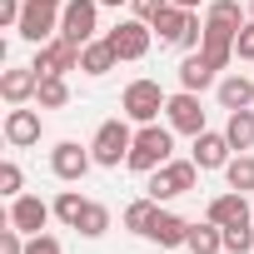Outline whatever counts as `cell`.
<instances>
[{"label":"cell","instance_id":"1","mask_svg":"<svg viewBox=\"0 0 254 254\" xmlns=\"http://www.w3.org/2000/svg\"><path fill=\"white\" fill-rule=\"evenodd\" d=\"M170 150H175V130H160V120L155 125H140L135 130V145H130V165L135 175H155L160 165H170Z\"/></svg>","mask_w":254,"mask_h":254},{"label":"cell","instance_id":"2","mask_svg":"<svg viewBox=\"0 0 254 254\" xmlns=\"http://www.w3.org/2000/svg\"><path fill=\"white\" fill-rule=\"evenodd\" d=\"M165 105H170V95L160 90V80H130L125 95H120L125 120H135V125H155V120L165 115Z\"/></svg>","mask_w":254,"mask_h":254},{"label":"cell","instance_id":"3","mask_svg":"<svg viewBox=\"0 0 254 254\" xmlns=\"http://www.w3.org/2000/svg\"><path fill=\"white\" fill-rule=\"evenodd\" d=\"M130 145H135L130 120H105L100 130H95V140H90V155H95V165L115 170L120 160H130Z\"/></svg>","mask_w":254,"mask_h":254},{"label":"cell","instance_id":"4","mask_svg":"<svg viewBox=\"0 0 254 254\" xmlns=\"http://www.w3.org/2000/svg\"><path fill=\"white\" fill-rule=\"evenodd\" d=\"M60 0H25V10H20V40H30V45H45V40H55L60 35Z\"/></svg>","mask_w":254,"mask_h":254},{"label":"cell","instance_id":"5","mask_svg":"<svg viewBox=\"0 0 254 254\" xmlns=\"http://www.w3.org/2000/svg\"><path fill=\"white\" fill-rule=\"evenodd\" d=\"M194 180H199V165L194 160H170V165H160L155 175H150V199H180V194H190L194 190Z\"/></svg>","mask_w":254,"mask_h":254},{"label":"cell","instance_id":"6","mask_svg":"<svg viewBox=\"0 0 254 254\" xmlns=\"http://www.w3.org/2000/svg\"><path fill=\"white\" fill-rule=\"evenodd\" d=\"M100 30V0H65L60 10V35L75 40V45H90Z\"/></svg>","mask_w":254,"mask_h":254},{"label":"cell","instance_id":"7","mask_svg":"<svg viewBox=\"0 0 254 254\" xmlns=\"http://www.w3.org/2000/svg\"><path fill=\"white\" fill-rule=\"evenodd\" d=\"M150 35H155V25H150V20H120L105 40L115 45V55H120V60H145V55H150Z\"/></svg>","mask_w":254,"mask_h":254},{"label":"cell","instance_id":"8","mask_svg":"<svg viewBox=\"0 0 254 254\" xmlns=\"http://www.w3.org/2000/svg\"><path fill=\"white\" fill-rule=\"evenodd\" d=\"M90 165H95V155H90L85 145H75V140H60V145L50 150V170H55V180H65V185H80V180L90 175Z\"/></svg>","mask_w":254,"mask_h":254},{"label":"cell","instance_id":"9","mask_svg":"<svg viewBox=\"0 0 254 254\" xmlns=\"http://www.w3.org/2000/svg\"><path fill=\"white\" fill-rule=\"evenodd\" d=\"M35 70H40V75H70V70H80V45L65 40V35L45 40V45L35 50Z\"/></svg>","mask_w":254,"mask_h":254},{"label":"cell","instance_id":"10","mask_svg":"<svg viewBox=\"0 0 254 254\" xmlns=\"http://www.w3.org/2000/svg\"><path fill=\"white\" fill-rule=\"evenodd\" d=\"M165 120H170V130H175V135H199V130H204L199 95H194V90H180V95H170V105H165Z\"/></svg>","mask_w":254,"mask_h":254},{"label":"cell","instance_id":"11","mask_svg":"<svg viewBox=\"0 0 254 254\" xmlns=\"http://www.w3.org/2000/svg\"><path fill=\"white\" fill-rule=\"evenodd\" d=\"M50 214H55V204H45L40 194H15V199H10V224H15L20 234H45Z\"/></svg>","mask_w":254,"mask_h":254},{"label":"cell","instance_id":"12","mask_svg":"<svg viewBox=\"0 0 254 254\" xmlns=\"http://www.w3.org/2000/svg\"><path fill=\"white\" fill-rule=\"evenodd\" d=\"M249 25V10H239V0H209V10H204V30L209 35H239Z\"/></svg>","mask_w":254,"mask_h":254},{"label":"cell","instance_id":"13","mask_svg":"<svg viewBox=\"0 0 254 254\" xmlns=\"http://www.w3.org/2000/svg\"><path fill=\"white\" fill-rule=\"evenodd\" d=\"M229 150H234V145H229V135H214V130H199V135H194V155H190V160H194L199 170H224V165L234 160Z\"/></svg>","mask_w":254,"mask_h":254},{"label":"cell","instance_id":"14","mask_svg":"<svg viewBox=\"0 0 254 254\" xmlns=\"http://www.w3.org/2000/svg\"><path fill=\"white\" fill-rule=\"evenodd\" d=\"M5 140H10L15 150H30V145H40V110H25V105H15V110L5 115Z\"/></svg>","mask_w":254,"mask_h":254},{"label":"cell","instance_id":"15","mask_svg":"<svg viewBox=\"0 0 254 254\" xmlns=\"http://www.w3.org/2000/svg\"><path fill=\"white\" fill-rule=\"evenodd\" d=\"M35 90H40V70L35 65H15V70L0 75V95H5V105H25V100H35Z\"/></svg>","mask_w":254,"mask_h":254},{"label":"cell","instance_id":"16","mask_svg":"<svg viewBox=\"0 0 254 254\" xmlns=\"http://www.w3.org/2000/svg\"><path fill=\"white\" fill-rule=\"evenodd\" d=\"M204 219H214L219 229H229V224H249V219H254V209L244 204V194H239V190H229V194H214V199H209Z\"/></svg>","mask_w":254,"mask_h":254},{"label":"cell","instance_id":"17","mask_svg":"<svg viewBox=\"0 0 254 254\" xmlns=\"http://www.w3.org/2000/svg\"><path fill=\"white\" fill-rule=\"evenodd\" d=\"M190 25H194V10L175 5V0H170V5L155 15V30H160V40H165V45H180V40L190 35Z\"/></svg>","mask_w":254,"mask_h":254},{"label":"cell","instance_id":"18","mask_svg":"<svg viewBox=\"0 0 254 254\" xmlns=\"http://www.w3.org/2000/svg\"><path fill=\"white\" fill-rule=\"evenodd\" d=\"M214 75H219V70H214L199 50H190V55L180 60V90H194V95H199V90H209V85H214Z\"/></svg>","mask_w":254,"mask_h":254},{"label":"cell","instance_id":"19","mask_svg":"<svg viewBox=\"0 0 254 254\" xmlns=\"http://www.w3.org/2000/svg\"><path fill=\"white\" fill-rule=\"evenodd\" d=\"M145 239H155V244H165V249H175V244H185L190 239V219H180V214H170V209H160L155 219H150V234Z\"/></svg>","mask_w":254,"mask_h":254},{"label":"cell","instance_id":"20","mask_svg":"<svg viewBox=\"0 0 254 254\" xmlns=\"http://www.w3.org/2000/svg\"><path fill=\"white\" fill-rule=\"evenodd\" d=\"M115 65H120V55H115L110 40H90V45H80V70H85V75H110Z\"/></svg>","mask_w":254,"mask_h":254},{"label":"cell","instance_id":"21","mask_svg":"<svg viewBox=\"0 0 254 254\" xmlns=\"http://www.w3.org/2000/svg\"><path fill=\"white\" fill-rule=\"evenodd\" d=\"M219 105L224 110H249L254 105V80L249 75H224L219 80Z\"/></svg>","mask_w":254,"mask_h":254},{"label":"cell","instance_id":"22","mask_svg":"<svg viewBox=\"0 0 254 254\" xmlns=\"http://www.w3.org/2000/svg\"><path fill=\"white\" fill-rule=\"evenodd\" d=\"M185 249H190V254H219V249H224V229H219L214 219H204V224H190V239H185Z\"/></svg>","mask_w":254,"mask_h":254},{"label":"cell","instance_id":"23","mask_svg":"<svg viewBox=\"0 0 254 254\" xmlns=\"http://www.w3.org/2000/svg\"><path fill=\"white\" fill-rule=\"evenodd\" d=\"M35 105H40V110H65V105H70V85H65V75H40Z\"/></svg>","mask_w":254,"mask_h":254},{"label":"cell","instance_id":"24","mask_svg":"<svg viewBox=\"0 0 254 254\" xmlns=\"http://www.w3.org/2000/svg\"><path fill=\"white\" fill-rule=\"evenodd\" d=\"M224 135H229L234 150H249V145H254V105H249V110H229Z\"/></svg>","mask_w":254,"mask_h":254},{"label":"cell","instance_id":"25","mask_svg":"<svg viewBox=\"0 0 254 254\" xmlns=\"http://www.w3.org/2000/svg\"><path fill=\"white\" fill-rule=\"evenodd\" d=\"M160 214V199H135V204H125V229L130 234H150V219Z\"/></svg>","mask_w":254,"mask_h":254},{"label":"cell","instance_id":"26","mask_svg":"<svg viewBox=\"0 0 254 254\" xmlns=\"http://www.w3.org/2000/svg\"><path fill=\"white\" fill-rule=\"evenodd\" d=\"M224 180H229V190H239V194H249L254 190V155H234L229 165H224Z\"/></svg>","mask_w":254,"mask_h":254},{"label":"cell","instance_id":"27","mask_svg":"<svg viewBox=\"0 0 254 254\" xmlns=\"http://www.w3.org/2000/svg\"><path fill=\"white\" fill-rule=\"evenodd\" d=\"M199 55H204L214 70H229V60H234V40H229V35H209V30H204V45H199Z\"/></svg>","mask_w":254,"mask_h":254},{"label":"cell","instance_id":"28","mask_svg":"<svg viewBox=\"0 0 254 254\" xmlns=\"http://www.w3.org/2000/svg\"><path fill=\"white\" fill-rule=\"evenodd\" d=\"M85 204H90V199H85L80 190H60V199H55V219L75 229V224H80V214H85Z\"/></svg>","mask_w":254,"mask_h":254},{"label":"cell","instance_id":"29","mask_svg":"<svg viewBox=\"0 0 254 254\" xmlns=\"http://www.w3.org/2000/svg\"><path fill=\"white\" fill-rule=\"evenodd\" d=\"M75 229H80V234H85V239H100V234H105V229H110V209H105V204H100V199H90V204H85V214H80V224H75Z\"/></svg>","mask_w":254,"mask_h":254},{"label":"cell","instance_id":"30","mask_svg":"<svg viewBox=\"0 0 254 254\" xmlns=\"http://www.w3.org/2000/svg\"><path fill=\"white\" fill-rule=\"evenodd\" d=\"M224 249L229 254H254V219L249 224H229L224 229Z\"/></svg>","mask_w":254,"mask_h":254},{"label":"cell","instance_id":"31","mask_svg":"<svg viewBox=\"0 0 254 254\" xmlns=\"http://www.w3.org/2000/svg\"><path fill=\"white\" fill-rule=\"evenodd\" d=\"M20 185H25V175H20V165L15 160H5V165H0V194H20Z\"/></svg>","mask_w":254,"mask_h":254},{"label":"cell","instance_id":"32","mask_svg":"<svg viewBox=\"0 0 254 254\" xmlns=\"http://www.w3.org/2000/svg\"><path fill=\"white\" fill-rule=\"evenodd\" d=\"M25 254H65V249H60L55 234H30V239H25Z\"/></svg>","mask_w":254,"mask_h":254},{"label":"cell","instance_id":"33","mask_svg":"<svg viewBox=\"0 0 254 254\" xmlns=\"http://www.w3.org/2000/svg\"><path fill=\"white\" fill-rule=\"evenodd\" d=\"M25 239H30V234H20L15 224L0 229V254H25Z\"/></svg>","mask_w":254,"mask_h":254},{"label":"cell","instance_id":"34","mask_svg":"<svg viewBox=\"0 0 254 254\" xmlns=\"http://www.w3.org/2000/svg\"><path fill=\"white\" fill-rule=\"evenodd\" d=\"M234 55H239V60H254V20L234 35Z\"/></svg>","mask_w":254,"mask_h":254},{"label":"cell","instance_id":"35","mask_svg":"<svg viewBox=\"0 0 254 254\" xmlns=\"http://www.w3.org/2000/svg\"><path fill=\"white\" fill-rule=\"evenodd\" d=\"M130 5H135V20H150V25H155V15L170 5V0H130Z\"/></svg>","mask_w":254,"mask_h":254},{"label":"cell","instance_id":"36","mask_svg":"<svg viewBox=\"0 0 254 254\" xmlns=\"http://www.w3.org/2000/svg\"><path fill=\"white\" fill-rule=\"evenodd\" d=\"M20 10H25V0H0V25H20Z\"/></svg>","mask_w":254,"mask_h":254},{"label":"cell","instance_id":"37","mask_svg":"<svg viewBox=\"0 0 254 254\" xmlns=\"http://www.w3.org/2000/svg\"><path fill=\"white\" fill-rule=\"evenodd\" d=\"M175 5H185V10H199V5H204V0H175Z\"/></svg>","mask_w":254,"mask_h":254},{"label":"cell","instance_id":"38","mask_svg":"<svg viewBox=\"0 0 254 254\" xmlns=\"http://www.w3.org/2000/svg\"><path fill=\"white\" fill-rule=\"evenodd\" d=\"M100 5H115V10H120V5H125V0H100Z\"/></svg>","mask_w":254,"mask_h":254},{"label":"cell","instance_id":"39","mask_svg":"<svg viewBox=\"0 0 254 254\" xmlns=\"http://www.w3.org/2000/svg\"><path fill=\"white\" fill-rule=\"evenodd\" d=\"M249 20H254V0H249Z\"/></svg>","mask_w":254,"mask_h":254},{"label":"cell","instance_id":"40","mask_svg":"<svg viewBox=\"0 0 254 254\" xmlns=\"http://www.w3.org/2000/svg\"><path fill=\"white\" fill-rule=\"evenodd\" d=\"M60 5H65V0H60Z\"/></svg>","mask_w":254,"mask_h":254}]
</instances>
